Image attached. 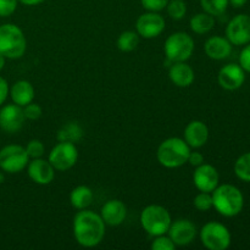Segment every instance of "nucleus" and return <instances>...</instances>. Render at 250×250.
I'll use <instances>...</instances> for the list:
<instances>
[{
	"label": "nucleus",
	"mask_w": 250,
	"mask_h": 250,
	"mask_svg": "<svg viewBox=\"0 0 250 250\" xmlns=\"http://www.w3.org/2000/svg\"><path fill=\"white\" fill-rule=\"evenodd\" d=\"M151 249L153 250H175L176 246L171 238L166 234L156 236L154 241L151 242Z\"/></svg>",
	"instance_id": "obj_31"
},
{
	"label": "nucleus",
	"mask_w": 250,
	"mask_h": 250,
	"mask_svg": "<svg viewBox=\"0 0 250 250\" xmlns=\"http://www.w3.org/2000/svg\"><path fill=\"white\" fill-rule=\"evenodd\" d=\"M246 71L237 63H227L217 75V82L225 90H237L244 84Z\"/></svg>",
	"instance_id": "obj_16"
},
{
	"label": "nucleus",
	"mask_w": 250,
	"mask_h": 250,
	"mask_svg": "<svg viewBox=\"0 0 250 250\" xmlns=\"http://www.w3.org/2000/svg\"><path fill=\"white\" fill-rule=\"evenodd\" d=\"M202 244L209 250H226L231 246V232L225 225L210 221L202 227L199 232Z\"/></svg>",
	"instance_id": "obj_7"
},
{
	"label": "nucleus",
	"mask_w": 250,
	"mask_h": 250,
	"mask_svg": "<svg viewBox=\"0 0 250 250\" xmlns=\"http://www.w3.org/2000/svg\"><path fill=\"white\" fill-rule=\"evenodd\" d=\"M168 78L175 85L180 88H187L193 84L195 78L194 70L186 61L172 62L168 68Z\"/></svg>",
	"instance_id": "obj_19"
},
{
	"label": "nucleus",
	"mask_w": 250,
	"mask_h": 250,
	"mask_svg": "<svg viewBox=\"0 0 250 250\" xmlns=\"http://www.w3.org/2000/svg\"><path fill=\"white\" fill-rule=\"evenodd\" d=\"M48 160L56 171L63 172L71 170L78 160L77 146L68 142H59L49 153Z\"/></svg>",
	"instance_id": "obj_9"
},
{
	"label": "nucleus",
	"mask_w": 250,
	"mask_h": 250,
	"mask_svg": "<svg viewBox=\"0 0 250 250\" xmlns=\"http://www.w3.org/2000/svg\"><path fill=\"white\" fill-rule=\"evenodd\" d=\"M23 109V115L24 119L29 120V121H36V120L41 119L42 114H43V110H42L41 105L36 104V103H29L26 106L22 107Z\"/></svg>",
	"instance_id": "obj_32"
},
{
	"label": "nucleus",
	"mask_w": 250,
	"mask_h": 250,
	"mask_svg": "<svg viewBox=\"0 0 250 250\" xmlns=\"http://www.w3.org/2000/svg\"><path fill=\"white\" fill-rule=\"evenodd\" d=\"M17 1L26 5V6H36V5H39L42 4V2H44L45 0H17Z\"/></svg>",
	"instance_id": "obj_38"
},
{
	"label": "nucleus",
	"mask_w": 250,
	"mask_h": 250,
	"mask_svg": "<svg viewBox=\"0 0 250 250\" xmlns=\"http://www.w3.org/2000/svg\"><path fill=\"white\" fill-rule=\"evenodd\" d=\"M166 234L170 237L176 247H186L194 241L198 229L189 219H177L171 222Z\"/></svg>",
	"instance_id": "obj_12"
},
{
	"label": "nucleus",
	"mask_w": 250,
	"mask_h": 250,
	"mask_svg": "<svg viewBox=\"0 0 250 250\" xmlns=\"http://www.w3.org/2000/svg\"><path fill=\"white\" fill-rule=\"evenodd\" d=\"M170 0H141V4L144 10L151 12H160L166 9Z\"/></svg>",
	"instance_id": "obj_33"
},
{
	"label": "nucleus",
	"mask_w": 250,
	"mask_h": 250,
	"mask_svg": "<svg viewBox=\"0 0 250 250\" xmlns=\"http://www.w3.org/2000/svg\"><path fill=\"white\" fill-rule=\"evenodd\" d=\"M29 156L26 148L20 144H9L0 149V168L2 172L19 173L27 167Z\"/></svg>",
	"instance_id": "obj_8"
},
{
	"label": "nucleus",
	"mask_w": 250,
	"mask_h": 250,
	"mask_svg": "<svg viewBox=\"0 0 250 250\" xmlns=\"http://www.w3.org/2000/svg\"><path fill=\"white\" fill-rule=\"evenodd\" d=\"M27 50V39L17 24H0V54L10 60L22 58Z\"/></svg>",
	"instance_id": "obj_4"
},
{
	"label": "nucleus",
	"mask_w": 250,
	"mask_h": 250,
	"mask_svg": "<svg viewBox=\"0 0 250 250\" xmlns=\"http://www.w3.org/2000/svg\"><path fill=\"white\" fill-rule=\"evenodd\" d=\"M234 173L239 180L250 182V151L237 159L234 163Z\"/></svg>",
	"instance_id": "obj_27"
},
{
	"label": "nucleus",
	"mask_w": 250,
	"mask_h": 250,
	"mask_svg": "<svg viewBox=\"0 0 250 250\" xmlns=\"http://www.w3.org/2000/svg\"><path fill=\"white\" fill-rule=\"evenodd\" d=\"M26 148L27 154H28L29 159H37L42 158V156L45 154V146L38 139H32L27 143V146H24Z\"/></svg>",
	"instance_id": "obj_30"
},
{
	"label": "nucleus",
	"mask_w": 250,
	"mask_h": 250,
	"mask_svg": "<svg viewBox=\"0 0 250 250\" xmlns=\"http://www.w3.org/2000/svg\"><path fill=\"white\" fill-rule=\"evenodd\" d=\"M239 65L246 72L250 73V43L246 44L239 55Z\"/></svg>",
	"instance_id": "obj_35"
},
{
	"label": "nucleus",
	"mask_w": 250,
	"mask_h": 250,
	"mask_svg": "<svg viewBox=\"0 0 250 250\" xmlns=\"http://www.w3.org/2000/svg\"><path fill=\"white\" fill-rule=\"evenodd\" d=\"M187 163L189 164V165L197 167V166L202 165V164L204 163V156H203V154L199 153V151H192V150H190Z\"/></svg>",
	"instance_id": "obj_37"
},
{
	"label": "nucleus",
	"mask_w": 250,
	"mask_h": 250,
	"mask_svg": "<svg viewBox=\"0 0 250 250\" xmlns=\"http://www.w3.org/2000/svg\"><path fill=\"white\" fill-rule=\"evenodd\" d=\"M183 139L190 146V149L202 148L209 139V128L200 120H193L186 126Z\"/></svg>",
	"instance_id": "obj_18"
},
{
	"label": "nucleus",
	"mask_w": 250,
	"mask_h": 250,
	"mask_svg": "<svg viewBox=\"0 0 250 250\" xmlns=\"http://www.w3.org/2000/svg\"><path fill=\"white\" fill-rule=\"evenodd\" d=\"M26 168L29 178L37 185L46 186L53 182L55 178L56 170L49 163V160L43 158L31 159Z\"/></svg>",
	"instance_id": "obj_15"
},
{
	"label": "nucleus",
	"mask_w": 250,
	"mask_h": 250,
	"mask_svg": "<svg viewBox=\"0 0 250 250\" xmlns=\"http://www.w3.org/2000/svg\"><path fill=\"white\" fill-rule=\"evenodd\" d=\"M195 44L192 36L186 32H175L166 38L164 44L165 56L171 63L189 60L194 53Z\"/></svg>",
	"instance_id": "obj_6"
},
{
	"label": "nucleus",
	"mask_w": 250,
	"mask_h": 250,
	"mask_svg": "<svg viewBox=\"0 0 250 250\" xmlns=\"http://www.w3.org/2000/svg\"><path fill=\"white\" fill-rule=\"evenodd\" d=\"M83 137V129L77 122H67L58 131L56 138L58 142H68V143H78Z\"/></svg>",
	"instance_id": "obj_24"
},
{
	"label": "nucleus",
	"mask_w": 250,
	"mask_h": 250,
	"mask_svg": "<svg viewBox=\"0 0 250 250\" xmlns=\"http://www.w3.org/2000/svg\"><path fill=\"white\" fill-rule=\"evenodd\" d=\"M5 63H6V58H5L4 55H1V54H0V71H1L2 68L5 67Z\"/></svg>",
	"instance_id": "obj_40"
},
{
	"label": "nucleus",
	"mask_w": 250,
	"mask_h": 250,
	"mask_svg": "<svg viewBox=\"0 0 250 250\" xmlns=\"http://www.w3.org/2000/svg\"><path fill=\"white\" fill-rule=\"evenodd\" d=\"M141 226L150 236L156 237L166 234L172 219L166 208L161 205H148L144 208L139 216Z\"/></svg>",
	"instance_id": "obj_5"
},
{
	"label": "nucleus",
	"mask_w": 250,
	"mask_h": 250,
	"mask_svg": "<svg viewBox=\"0 0 250 250\" xmlns=\"http://www.w3.org/2000/svg\"><path fill=\"white\" fill-rule=\"evenodd\" d=\"M9 92H10V87L7 81L5 80L4 77L0 76V106L6 102L7 97H9Z\"/></svg>",
	"instance_id": "obj_36"
},
{
	"label": "nucleus",
	"mask_w": 250,
	"mask_h": 250,
	"mask_svg": "<svg viewBox=\"0 0 250 250\" xmlns=\"http://www.w3.org/2000/svg\"><path fill=\"white\" fill-rule=\"evenodd\" d=\"M194 208L198 211L207 212L210 209H212V195L211 193L208 192H199L195 195L194 200H193Z\"/></svg>",
	"instance_id": "obj_29"
},
{
	"label": "nucleus",
	"mask_w": 250,
	"mask_h": 250,
	"mask_svg": "<svg viewBox=\"0 0 250 250\" xmlns=\"http://www.w3.org/2000/svg\"><path fill=\"white\" fill-rule=\"evenodd\" d=\"M193 183L199 192L211 193L220 183V175L216 167L203 163L193 172Z\"/></svg>",
	"instance_id": "obj_13"
},
{
	"label": "nucleus",
	"mask_w": 250,
	"mask_h": 250,
	"mask_svg": "<svg viewBox=\"0 0 250 250\" xmlns=\"http://www.w3.org/2000/svg\"><path fill=\"white\" fill-rule=\"evenodd\" d=\"M5 181V175L2 172H0V183H2Z\"/></svg>",
	"instance_id": "obj_41"
},
{
	"label": "nucleus",
	"mask_w": 250,
	"mask_h": 250,
	"mask_svg": "<svg viewBox=\"0 0 250 250\" xmlns=\"http://www.w3.org/2000/svg\"><path fill=\"white\" fill-rule=\"evenodd\" d=\"M17 0H0V17H9L16 11Z\"/></svg>",
	"instance_id": "obj_34"
},
{
	"label": "nucleus",
	"mask_w": 250,
	"mask_h": 250,
	"mask_svg": "<svg viewBox=\"0 0 250 250\" xmlns=\"http://www.w3.org/2000/svg\"><path fill=\"white\" fill-rule=\"evenodd\" d=\"M203 11L212 15L214 17L221 16L226 12L229 0H199Z\"/></svg>",
	"instance_id": "obj_26"
},
{
	"label": "nucleus",
	"mask_w": 250,
	"mask_h": 250,
	"mask_svg": "<svg viewBox=\"0 0 250 250\" xmlns=\"http://www.w3.org/2000/svg\"><path fill=\"white\" fill-rule=\"evenodd\" d=\"M190 146L180 137H171L161 142L156 150L159 164L166 168H178L187 164Z\"/></svg>",
	"instance_id": "obj_3"
},
{
	"label": "nucleus",
	"mask_w": 250,
	"mask_h": 250,
	"mask_svg": "<svg viewBox=\"0 0 250 250\" xmlns=\"http://www.w3.org/2000/svg\"><path fill=\"white\" fill-rule=\"evenodd\" d=\"M139 44V34L134 31H125L117 38V48L122 53H131L136 50Z\"/></svg>",
	"instance_id": "obj_25"
},
{
	"label": "nucleus",
	"mask_w": 250,
	"mask_h": 250,
	"mask_svg": "<svg viewBox=\"0 0 250 250\" xmlns=\"http://www.w3.org/2000/svg\"><path fill=\"white\" fill-rule=\"evenodd\" d=\"M212 208L225 217H234L243 210L244 197L236 186L219 185L211 192Z\"/></svg>",
	"instance_id": "obj_2"
},
{
	"label": "nucleus",
	"mask_w": 250,
	"mask_h": 250,
	"mask_svg": "<svg viewBox=\"0 0 250 250\" xmlns=\"http://www.w3.org/2000/svg\"><path fill=\"white\" fill-rule=\"evenodd\" d=\"M215 27V17L212 15L208 14V12H198L194 16L190 17L189 20V28L193 33L199 34H207L211 31Z\"/></svg>",
	"instance_id": "obj_23"
},
{
	"label": "nucleus",
	"mask_w": 250,
	"mask_h": 250,
	"mask_svg": "<svg viewBox=\"0 0 250 250\" xmlns=\"http://www.w3.org/2000/svg\"><path fill=\"white\" fill-rule=\"evenodd\" d=\"M226 38L232 45H246L250 43V16L239 14L229 22L226 27Z\"/></svg>",
	"instance_id": "obj_11"
},
{
	"label": "nucleus",
	"mask_w": 250,
	"mask_h": 250,
	"mask_svg": "<svg viewBox=\"0 0 250 250\" xmlns=\"http://www.w3.org/2000/svg\"><path fill=\"white\" fill-rule=\"evenodd\" d=\"M165 19L159 12L146 11L138 17L136 32L144 39H153L160 36L165 29Z\"/></svg>",
	"instance_id": "obj_10"
},
{
	"label": "nucleus",
	"mask_w": 250,
	"mask_h": 250,
	"mask_svg": "<svg viewBox=\"0 0 250 250\" xmlns=\"http://www.w3.org/2000/svg\"><path fill=\"white\" fill-rule=\"evenodd\" d=\"M165 10L171 19L175 21H180V20L185 19L186 14H187V5H186L185 0H170Z\"/></svg>",
	"instance_id": "obj_28"
},
{
	"label": "nucleus",
	"mask_w": 250,
	"mask_h": 250,
	"mask_svg": "<svg viewBox=\"0 0 250 250\" xmlns=\"http://www.w3.org/2000/svg\"><path fill=\"white\" fill-rule=\"evenodd\" d=\"M105 226L99 214L88 209L78 210L73 217V237L81 247L94 248L104 239Z\"/></svg>",
	"instance_id": "obj_1"
},
{
	"label": "nucleus",
	"mask_w": 250,
	"mask_h": 250,
	"mask_svg": "<svg viewBox=\"0 0 250 250\" xmlns=\"http://www.w3.org/2000/svg\"><path fill=\"white\" fill-rule=\"evenodd\" d=\"M94 200V193L88 186H77L70 193V203L75 209H88Z\"/></svg>",
	"instance_id": "obj_22"
},
{
	"label": "nucleus",
	"mask_w": 250,
	"mask_h": 250,
	"mask_svg": "<svg viewBox=\"0 0 250 250\" xmlns=\"http://www.w3.org/2000/svg\"><path fill=\"white\" fill-rule=\"evenodd\" d=\"M23 109L16 104H6L0 109V128L6 133H17L24 124Z\"/></svg>",
	"instance_id": "obj_14"
},
{
	"label": "nucleus",
	"mask_w": 250,
	"mask_h": 250,
	"mask_svg": "<svg viewBox=\"0 0 250 250\" xmlns=\"http://www.w3.org/2000/svg\"><path fill=\"white\" fill-rule=\"evenodd\" d=\"M247 1L248 0H229V4L236 7V9H238V7H243L247 4Z\"/></svg>",
	"instance_id": "obj_39"
},
{
	"label": "nucleus",
	"mask_w": 250,
	"mask_h": 250,
	"mask_svg": "<svg viewBox=\"0 0 250 250\" xmlns=\"http://www.w3.org/2000/svg\"><path fill=\"white\" fill-rule=\"evenodd\" d=\"M9 95L11 97L14 104L23 107L33 102L36 92H34V87L29 81L20 80L11 85Z\"/></svg>",
	"instance_id": "obj_21"
},
{
	"label": "nucleus",
	"mask_w": 250,
	"mask_h": 250,
	"mask_svg": "<svg viewBox=\"0 0 250 250\" xmlns=\"http://www.w3.org/2000/svg\"><path fill=\"white\" fill-rule=\"evenodd\" d=\"M204 51L212 60H225L231 55L232 44L226 37L212 36L205 42Z\"/></svg>",
	"instance_id": "obj_20"
},
{
	"label": "nucleus",
	"mask_w": 250,
	"mask_h": 250,
	"mask_svg": "<svg viewBox=\"0 0 250 250\" xmlns=\"http://www.w3.org/2000/svg\"><path fill=\"white\" fill-rule=\"evenodd\" d=\"M99 215L107 226H120L127 217V208L121 200L110 199L103 205Z\"/></svg>",
	"instance_id": "obj_17"
}]
</instances>
